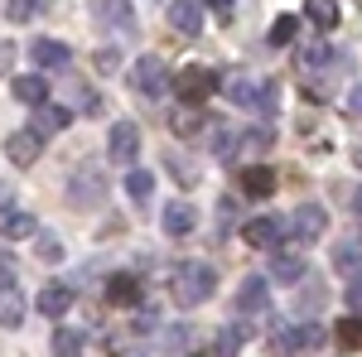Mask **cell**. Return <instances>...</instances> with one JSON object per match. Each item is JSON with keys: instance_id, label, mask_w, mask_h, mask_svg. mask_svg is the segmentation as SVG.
I'll use <instances>...</instances> for the list:
<instances>
[{"instance_id": "6da1fadb", "label": "cell", "mask_w": 362, "mask_h": 357, "mask_svg": "<svg viewBox=\"0 0 362 357\" xmlns=\"http://www.w3.org/2000/svg\"><path fill=\"white\" fill-rule=\"evenodd\" d=\"M213 290H218V271L203 266V261H179L169 275V295L184 309H198L203 300H213Z\"/></svg>"}, {"instance_id": "7a4b0ae2", "label": "cell", "mask_w": 362, "mask_h": 357, "mask_svg": "<svg viewBox=\"0 0 362 357\" xmlns=\"http://www.w3.org/2000/svg\"><path fill=\"white\" fill-rule=\"evenodd\" d=\"M218 73L213 68H179V73H169V87H174V97H179V107H203L213 92H218Z\"/></svg>"}, {"instance_id": "3957f363", "label": "cell", "mask_w": 362, "mask_h": 357, "mask_svg": "<svg viewBox=\"0 0 362 357\" xmlns=\"http://www.w3.org/2000/svg\"><path fill=\"white\" fill-rule=\"evenodd\" d=\"M324 227H329V213H324L319 203H300V208L290 213V222H285V237H295V242H319Z\"/></svg>"}, {"instance_id": "277c9868", "label": "cell", "mask_w": 362, "mask_h": 357, "mask_svg": "<svg viewBox=\"0 0 362 357\" xmlns=\"http://www.w3.org/2000/svg\"><path fill=\"white\" fill-rule=\"evenodd\" d=\"M131 87H136L140 97H160V92L169 87V68H165V58H155V54L136 58V68H131Z\"/></svg>"}, {"instance_id": "5b68a950", "label": "cell", "mask_w": 362, "mask_h": 357, "mask_svg": "<svg viewBox=\"0 0 362 357\" xmlns=\"http://www.w3.org/2000/svg\"><path fill=\"white\" fill-rule=\"evenodd\" d=\"M107 198V179H102V169L87 165L73 174V189H68V203L73 208H92V203H102Z\"/></svg>"}, {"instance_id": "8992f818", "label": "cell", "mask_w": 362, "mask_h": 357, "mask_svg": "<svg viewBox=\"0 0 362 357\" xmlns=\"http://www.w3.org/2000/svg\"><path fill=\"white\" fill-rule=\"evenodd\" d=\"M242 242H247V247H261V251H280L285 222L280 218H251V222H242Z\"/></svg>"}, {"instance_id": "52a82bcc", "label": "cell", "mask_w": 362, "mask_h": 357, "mask_svg": "<svg viewBox=\"0 0 362 357\" xmlns=\"http://www.w3.org/2000/svg\"><path fill=\"white\" fill-rule=\"evenodd\" d=\"M107 150H112L116 165H136V155H140V126H136V121H121V126H112Z\"/></svg>"}, {"instance_id": "ba28073f", "label": "cell", "mask_w": 362, "mask_h": 357, "mask_svg": "<svg viewBox=\"0 0 362 357\" xmlns=\"http://www.w3.org/2000/svg\"><path fill=\"white\" fill-rule=\"evenodd\" d=\"M237 309H242V319H261V314L271 309V290H266L261 275H247V280H242V290H237Z\"/></svg>"}, {"instance_id": "9c48e42d", "label": "cell", "mask_w": 362, "mask_h": 357, "mask_svg": "<svg viewBox=\"0 0 362 357\" xmlns=\"http://www.w3.org/2000/svg\"><path fill=\"white\" fill-rule=\"evenodd\" d=\"M169 25H174L179 39H198L203 34V5L198 0H174L169 5Z\"/></svg>"}, {"instance_id": "30bf717a", "label": "cell", "mask_w": 362, "mask_h": 357, "mask_svg": "<svg viewBox=\"0 0 362 357\" xmlns=\"http://www.w3.org/2000/svg\"><path fill=\"white\" fill-rule=\"evenodd\" d=\"M34 309H39L44 319H63V314L73 309V285H63V280H49V285L39 290V300H34Z\"/></svg>"}, {"instance_id": "8fae6325", "label": "cell", "mask_w": 362, "mask_h": 357, "mask_svg": "<svg viewBox=\"0 0 362 357\" xmlns=\"http://www.w3.org/2000/svg\"><path fill=\"white\" fill-rule=\"evenodd\" d=\"M73 126V111L68 107H54V102H44V107H34V136L44 140V136H58V131H68Z\"/></svg>"}, {"instance_id": "7c38bea8", "label": "cell", "mask_w": 362, "mask_h": 357, "mask_svg": "<svg viewBox=\"0 0 362 357\" xmlns=\"http://www.w3.org/2000/svg\"><path fill=\"white\" fill-rule=\"evenodd\" d=\"M29 58H34L39 78H44L49 68H68V63H73V49H68V44H58V39H39V44L29 49Z\"/></svg>"}, {"instance_id": "4fadbf2b", "label": "cell", "mask_w": 362, "mask_h": 357, "mask_svg": "<svg viewBox=\"0 0 362 357\" xmlns=\"http://www.w3.org/2000/svg\"><path fill=\"white\" fill-rule=\"evenodd\" d=\"M169 131H174L179 140L203 136V131H208V111H203V107H174V111H169Z\"/></svg>"}, {"instance_id": "5bb4252c", "label": "cell", "mask_w": 362, "mask_h": 357, "mask_svg": "<svg viewBox=\"0 0 362 357\" xmlns=\"http://www.w3.org/2000/svg\"><path fill=\"white\" fill-rule=\"evenodd\" d=\"M218 87H223V92H227V97H232V102H237L242 111H256V102H261V83H256L251 73H237V78H223Z\"/></svg>"}, {"instance_id": "9a60e30c", "label": "cell", "mask_w": 362, "mask_h": 357, "mask_svg": "<svg viewBox=\"0 0 362 357\" xmlns=\"http://www.w3.org/2000/svg\"><path fill=\"white\" fill-rule=\"evenodd\" d=\"M39 150H44V140L34 136V131H15V136L5 140V155H10V165L29 169L34 160H39Z\"/></svg>"}, {"instance_id": "2e32d148", "label": "cell", "mask_w": 362, "mask_h": 357, "mask_svg": "<svg viewBox=\"0 0 362 357\" xmlns=\"http://www.w3.org/2000/svg\"><path fill=\"white\" fill-rule=\"evenodd\" d=\"M198 208L194 203H165V237H194Z\"/></svg>"}, {"instance_id": "e0dca14e", "label": "cell", "mask_w": 362, "mask_h": 357, "mask_svg": "<svg viewBox=\"0 0 362 357\" xmlns=\"http://www.w3.org/2000/svg\"><path fill=\"white\" fill-rule=\"evenodd\" d=\"M305 275H309L305 256H295V251H276V256H271V280H280V285H300Z\"/></svg>"}, {"instance_id": "ac0fdd59", "label": "cell", "mask_w": 362, "mask_h": 357, "mask_svg": "<svg viewBox=\"0 0 362 357\" xmlns=\"http://www.w3.org/2000/svg\"><path fill=\"white\" fill-rule=\"evenodd\" d=\"M237 184H242L247 198H266V193H276V169H271V165H247Z\"/></svg>"}, {"instance_id": "d6986e66", "label": "cell", "mask_w": 362, "mask_h": 357, "mask_svg": "<svg viewBox=\"0 0 362 357\" xmlns=\"http://www.w3.org/2000/svg\"><path fill=\"white\" fill-rule=\"evenodd\" d=\"M34 232H39L34 213H25V208H10V213H0V237H5V242H25V237H34Z\"/></svg>"}, {"instance_id": "ffe728a7", "label": "cell", "mask_w": 362, "mask_h": 357, "mask_svg": "<svg viewBox=\"0 0 362 357\" xmlns=\"http://www.w3.org/2000/svg\"><path fill=\"white\" fill-rule=\"evenodd\" d=\"M334 271H343V275H358L362 271V232L343 237V242L334 247Z\"/></svg>"}, {"instance_id": "44dd1931", "label": "cell", "mask_w": 362, "mask_h": 357, "mask_svg": "<svg viewBox=\"0 0 362 357\" xmlns=\"http://www.w3.org/2000/svg\"><path fill=\"white\" fill-rule=\"evenodd\" d=\"M10 92L25 102V107H44L49 102V78H39V73H25V78H15Z\"/></svg>"}, {"instance_id": "7402d4cb", "label": "cell", "mask_w": 362, "mask_h": 357, "mask_svg": "<svg viewBox=\"0 0 362 357\" xmlns=\"http://www.w3.org/2000/svg\"><path fill=\"white\" fill-rule=\"evenodd\" d=\"M107 300H112L116 309H136L140 304V280L136 275H112V280H107Z\"/></svg>"}, {"instance_id": "603a6c76", "label": "cell", "mask_w": 362, "mask_h": 357, "mask_svg": "<svg viewBox=\"0 0 362 357\" xmlns=\"http://www.w3.org/2000/svg\"><path fill=\"white\" fill-rule=\"evenodd\" d=\"M290 343H295V357H314L329 343V333H324V324H300V329H290Z\"/></svg>"}, {"instance_id": "cb8c5ba5", "label": "cell", "mask_w": 362, "mask_h": 357, "mask_svg": "<svg viewBox=\"0 0 362 357\" xmlns=\"http://www.w3.org/2000/svg\"><path fill=\"white\" fill-rule=\"evenodd\" d=\"M20 319H25V295H20V285H5L0 290V324L20 329Z\"/></svg>"}, {"instance_id": "d4e9b609", "label": "cell", "mask_w": 362, "mask_h": 357, "mask_svg": "<svg viewBox=\"0 0 362 357\" xmlns=\"http://www.w3.org/2000/svg\"><path fill=\"white\" fill-rule=\"evenodd\" d=\"M334 343L343 348V353H358V348H362V314L338 319V324H334Z\"/></svg>"}, {"instance_id": "484cf974", "label": "cell", "mask_w": 362, "mask_h": 357, "mask_svg": "<svg viewBox=\"0 0 362 357\" xmlns=\"http://www.w3.org/2000/svg\"><path fill=\"white\" fill-rule=\"evenodd\" d=\"M155 343H160V348H165V353H184V348H189V343H194V329H189V324H165V329H160V338H155Z\"/></svg>"}, {"instance_id": "4316f807", "label": "cell", "mask_w": 362, "mask_h": 357, "mask_svg": "<svg viewBox=\"0 0 362 357\" xmlns=\"http://www.w3.org/2000/svg\"><path fill=\"white\" fill-rule=\"evenodd\" d=\"M305 15H309V20H314L319 29H338V20H343V10H338L334 0H309Z\"/></svg>"}, {"instance_id": "83f0119b", "label": "cell", "mask_w": 362, "mask_h": 357, "mask_svg": "<svg viewBox=\"0 0 362 357\" xmlns=\"http://www.w3.org/2000/svg\"><path fill=\"white\" fill-rule=\"evenodd\" d=\"M97 20L112 29H136V10L131 5H97Z\"/></svg>"}, {"instance_id": "f1b7e54d", "label": "cell", "mask_w": 362, "mask_h": 357, "mask_svg": "<svg viewBox=\"0 0 362 357\" xmlns=\"http://www.w3.org/2000/svg\"><path fill=\"white\" fill-rule=\"evenodd\" d=\"M295 34H300V15H280L276 25H271V44H276V49H290Z\"/></svg>"}, {"instance_id": "f546056e", "label": "cell", "mask_w": 362, "mask_h": 357, "mask_svg": "<svg viewBox=\"0 0 362 357\" xmlns=\"http://www.w3.org/2000/svg\"><path fill=\"white\" fill-rule=\"evenodd\" d=\"M232 145H237V150H247V155H266V150H271V131H266V126H256V131H242V136L232 140Z\"/></svg>"}, {"instance_id": "4dcf8cb0", "label": "cell", "mask_w": 362, "mask_h": 357, "mask_svg": "<svg viewBox=\"0 0 362 357\" xmlns=\"http://www.w3.org/2000/svg\"><path fill=\"white\" fill-rule=\"evenodd\" d=\"M150 189H155V174H145V169H131V174H126L131 203H150Z\"/></svg>"}, {"instance_id": "1f68e13d", "label": "cell", "mask_w": 362, "mask_h": 357, "mask_svg": "<svg viewBox=\"0 0 362 357\" xmlns=\"http://www.w3.org/2000/svg\"><path fill=\"white\" fill-rule=\"evenodd\" d=\"M54 357H83V333L78 329H58L54 333Z\"/></svg>"}, {"instance_id": "d6a6232c", "label": "cell", "mask_w": 362, "mask_h": 357, "mask_svg": "<svg viewBox=\"0 0 362 357\" xmlns=\"http://www.w3.org/2000/svg\"><path fill=\"white\" fill-rule=\"evenodd\" d=\"M242 338H247V333L237 329V324H232V329H218L213 333V357H237V343H242Z\"/></svg>"}, {"instance_id": "836d02e7", "label": "cell", "mask_w": 362, "mask_h": 357, "mask_svg": "<svg viewBox=\"0 0 362 357\" xmlns=\"http://www.w3.org/2000/svg\"><path fill=\"white\" fill-rule=\"evenodd\" d=\"M34 247H39V256H44V261H63V242H58L54 232H34Z\"/></svg>"}, {"instance_id": "e575fe53", "label": "cell", "mask_w": 362, "mask_h": 357, "mask_svg": "<svg viewBox=\"0 0 362 357\" xmlns=\"http://www.w3.org/2000/svg\"><path fill=\"white\" fill-rule=\"evenodd\" d=\"M266 353H271V357H295L290 329H271V338H266Z\"/></svg>"}, {"instance_id": "d590c367", "label": "cell", "mask_w": 362, "mask_h": 357, "mask_svg": "<svg viewBox=\"0 0 362 357\" xmlns=\"http://www.w3.org/2000/svg\"><path fill=\"white\" fill-rule=\"evenodd\" d=\"M261 116H276L280 111V83H261V102H256Z\"/></svg>"}, {"instance_id": "8d00e7d4", "label": "cell", "mask_w": 362, "mask_h": 357, "mask_svg": "<svg viewBox=\"0 0 362 357\" xmlns=\"http://www.w3.org/2000/svg\"><path fill=\"white\" fill-rule=\"evenodd\" d=\"M169 169H174V174H179V184H184V189H194V184H198V169L189 165V160H184V155H179V150H174V155H169Z\"/></svg>"}, {"instance_id": "74e56055", "label": "cell", "mask_w": 362, "mask_h": 357, "mask_svg": "<svg viewBox=\"0 0 362 357\" xmlns=\"http://www.w3.org/2000/svg\"><path fill=\"white\" fill-rule=\"evenodd\" d=\"M329 63V49L324 44H309L305 54H300V73H314V68H324Z\"/></svg>"}, {"instance_id": "f35d334b", "label": "cell", "mask_w": 362, "mask_h": 357, "mask_svg": "<svg viewBox=\"0 0 362 357\" xmlns=\"http://www.w3.org/2000/svg\"><path fill=\"white\" fill-rule=\"evenodd\" d=\"M208 150H213L218 160H227V155H232V136H227L223 126H208Z\"/></svg>"}, {"instance_id": "ab89813d", "label": "cell", "mask_w": 362, "mask_h": 357, "mask_svg": "<svg viewBox=\"0 0 362 357\" xmlns=\"http://www.w3.org/2000/svg\"><path fill=\"white\" fill-rule=\"evenodd\" d=\"M300 285H305V295H300V309H319V304H324V285H314V280H300Z\"/></svg>"}, {"instance_id": "60d3db41", "label": "cell", "mask_w": 362, "mask_h": 357, "mask_svg": "<svg viewBox=\"0 0 362 357\" xmlns=\"http://www.w3.org/2000/svg\"><path fill=\"white\" fill-rule=\"evenodd\" d=\"M73 116H87V121H92V116H102V97H97V92H83V102H78Z\"/></svg>"}, {"instance_id": "b9f144b4", "label": "cell", "mask_w": 362, "mask_h": 357, "mask_svg": "<svg viewBox=\"0 0 362 357\" xmlns=\"http://www.w3.org/2000/svg\"><path fill=\"white\" fill-rule=\"evenodd\" d=\"M34 15H39V5H25V0L5 5V20H15V25H20V20H34Z\"/></svg>"}, {"instance_id": "7bdbcfd3", "label": "cell", "mask_w": 362, "mask_h": 357, "mask_svg": "<svg viewBox=\"0 0 362 357\" xmlns=\"http://www.w3.org/2000/svg\"><path fill=\"white\" fill-rule=\"evenodd\" d=\"M15 266H20V261H15L10 251H0V290H5V285H15Z\"/></svg>"}, {"instance_id": "ee69618b", "label": "cell", "mask_w": 362, "mask_h": 357, "mask_svg": "<svg viewBox=\"0 0 362 357\" xmlns=\"http://www.w3.org/2000/svg\"><path fill=\"white\" fill-rule=\"evenodd\" d=\"M92 63H97L102 73H116V68H121V54H116V49H102V54L92 58Z\"/></svg>"}, {"instance_id": "f6af8a7d", "label": "cell", "mask_w": 362, "mask_h": 357, "mask_svg": "<svg viewBox=\"0 0 362 357\" xmlns=\"http://www.w3.org/2000/svg\"><path fill=\"white\" fill-rule=\"evenodd\" d=\"M10 68H15V44L0 39V78H10Z\"/></svg>"}, {"instance_id": "bcb514c9", "label": "cell", "mask_w": 362, "mask_h": 357, "mask_svg": "<svg viewBox=\"0 0 362 357\" xmlns=\"http://www.w3.org/2000/svg\"><path fill=\"white\" fill-rule=\"evenodd\" d=\"M348 304H353V314H362V280L348 285Z\"/></svg>"}, {"instance_id": "7dc6e473", "label": "cell", "mask_w": 362, "mask_h": 357, "mask_svg": "<svg viewBox=\"0 0 362 357\" xmlns=\"http://www.w3.org/2000/svg\"><path fill=\"white\" fill-rule=\"evenodd\" d=\"M348 116H362V83L348 92Z\"/></svg>"}, {"instance_id": "c3c4849f", "label": "cell", "mask_w": 362, "mask_h": 357, "mask_svg": "<svg viewBox=\"0 0 362 357\" xmlns=\"http://www.w3.org/2000/svg\"><path fill=\"white\" fill-rule=\"evenodd\" d=\"M348 208H353V218H362V184L348 193Z\"/></svg>"}]
</instances>
